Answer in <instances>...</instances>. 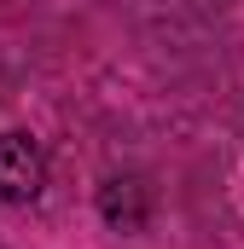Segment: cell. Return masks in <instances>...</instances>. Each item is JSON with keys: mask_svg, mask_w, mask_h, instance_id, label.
I'll list each match as a JSON object with an SVG mask.
<instances>
[{"mask_svg": "<svg viewBox=\"0 0 244 249\" xmlns=\"http://www.w3.org/2000/svg\"><path fill=\"white\" fill-rule=\"evenodd\" d=\"M99 220H105L111 232H145V220H151V186H145L140 174L105 180V186H99Z\"/></svg>", "mask_w": 244, "mask_h": 249, "instance_id": "2", "label": "cell"}, {"mask_svg": "<svg viewBox=\"0 0 244 249\" xmlns=\"http://www.w3.org/2000/svg\"><path fill=\"white\" fill-rule=\"evenodd\" d=\"M47 186V151L35 133H0V203H35Z\"/></svg>", "mask_w": 244, "mask_h": 249, "instance_id": "1", "label": "cell"}]
</instances>
